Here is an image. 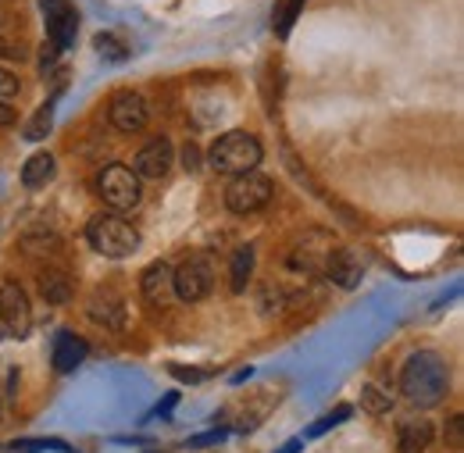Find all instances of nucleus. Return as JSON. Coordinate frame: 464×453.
<instances>
[{
	"label": "nucleus",
	"mask_w": 464,
	"mask_h": 453,
	"mask_svg": "<svg viewBox=\"0 0 464 453\" xmlns=\"http://www.w3.org/2000/svg\"><path fill=\"white\" fill-rule=\"evenodd\" d=\"M300 7H304V0H276V11H272V29H276V36H290Z\"/></svg>",
	"instance_id": "aec40b11"
},
{
	"label": "nucleus",
	"mask_w": 464,
	"mask_h": 453,
	"mask_svg": "<svg viewBox=\"0 0 464 453\" xmlns=\"http://www.w3.org/2000/svg\"><path fill=\"white\" fill-rule=\"evenodd\" d=\"M175 400H179V397H175V393H169V397H165V403L158 407V414H169V410L175 407Z\"/></svg>",
	"instance_id": "473e14b6"
},
{
	"label": "nucleus",
	"mask_w": 464,
	"mask_h": 453,
	"mask_svg": "<svg viewBox=\"0 0 464 453\" xmlns=\"http://www.w3.org/2000/svg\"><path fill=\"white\" fill-rule=\"evenodd\" d=\"M347 418H350V407H340L336 414H329V418L314 421V425H311V436H325V432H329L333 425H340V421H347Z\"/></svg>",
	"instance_id": "a878e982"
},
{
	"label": "nucleus",
	"mask_w": 464,
	"mask_h": 453,
	"mask_svg": "<svg viewBox=\"0 0 464 453\" xmlns=\"http://www.w3.org/2000/svg\"><path fill=\"white\" fill-rule=\"evenodd\" d=\"M18 121V111L7 104V101H0V129H11Z\"/></svg>",
	"instance_id": "2f4dec72"
},
{
	"label": "nucleus",
	"mask_w": 464,
	"mask_h": 453,
	"mask_svg": "<svg viewBox=\"0 0 464 453\" xmlns=\"http://www.w3.org/2000/svg\"><path fill=\"white\" fill-rule=\"evenodd\" d=\"M182 165H186V171H200V150H197L193 143H186V150H182Z\"/></svg>",
	"instance_id": "c756f323"
},
{
	"label": "nucleus",
	"mask_w": 464,
	"mask_h": 453,
	"mask_svg": "<svg viewBox=\"0 0 464 453\" xmlns=\"http://www.w3.org/2000/svg\"><path fill=\"white\" fill-rule=\"evenodd\" d=\"M40 54H44V61H40V68H44V72H51V68H54V64H58V47H54V43H44V51H40Z\"/></svg>",
	"instance_id": "7c9ffc66"
},
{
	"label": "nucleus",
	"mask_w": 464,
	"mask_h": 453,
	"mask_svg": "<svg viewBox=\"0 0 464 453\" xmlns=\"http://www.w3.org/2000/svg\"><path fill=\"white\" fill-rule=\"evenodd\" d=\"M175 161V150H172V140L169 136H154L143 143V150L136 154V178H165L172 171Z\"/></svg>",
	"instance_id": "9b49d317"
},
{
	"label": "nucleus",
	"mask_w": 464,
	"mask_h": 453,
	"mask_svg": "<svg viewBox=\"0 0 464 453\" xmlns=\"http://www.w3.org/2000/svg\"><path fill=\"white\" fill-rule=\"evenodd\" d=\"M325 275H329V283L340 285V289H357L361 279H364V257L357 250H350V246H336V250L329 246Z\"/></svg>",
	"instance_id": "9d476101"
},
{
	"label": "nucleus",
	"mask_w": 464,
	"mask_h": 453,
	"mask_svg": "<svg viewBox=\"0 0 464 453\" xmlns=\"http://www.w3.org/2000/svg\"><path fill=\"white\" fill-rule=\"evenodd\" d=\"M226 436H229L226 429H211V432H204V436H193V439H189L186 447H189V450H200V447H211V443H222Z\"/></svg>",
	"instance_id": "cd10ccee"
},
{
	"label": "nucleus",
	"mask_w": 464,
	"mask_h": 453,
	"mask_svg": "<svg viewBox=\"0 0 464 453\" xmlns=\"http://www.w3.org/2000/svg\"><path fill=\"white\" fill-rule=\"evenodd\" d=\"M86 353H90V342L72 329H61L54 336V346H51V364H54L58 375H72L86 361Z\"/></svg>",
	"instance_id": "f8f14e48"
},
{
	"label": "nucleus",
	"mask_w": 464,
	"mask_h": 453,
	"mask_svg": "<svg viewBox=\"0 0 464 453\" xmlns=\"http://www.w3.org/2000/svg\"><path fill=\"white\" fill-rule=\"evenodd\" d=\"M18 90H22L18 75H14V72H7V68H0V101H11V97H18Z\"/></svg>",
	"instance_id": "bb28decb"
},
{
	"label": "nucleus",
	"mask_w": 464,
	"mask_h": 453,
	"mask_svg": "<svg viewBox=\"0 0 464 453\" xmlns=\"http://www.w3.org/2000/svg\"><path fill=\"white\" fill-rule=\"evenodd\" d=\"M72 293H75V285H72V275L68 272H61V268H44L40 272V296L47 300V304H68L72 300Z\"/></svg>",
	"instance_id": "dca6fc26"
},
{
	"label": "nucleus",
	"mask_w": 464,
	"mask_h": 453,
	"mask_svg": "<svg viewBox=\"0 0 464 453\" xmlns=\"http://www.w3.org/2000/svg\"><path fill=\"white\" fill-rule=\"evenodd\" d=\"M93 47H97V54H104L108 61H125L129 57V47H125V40H118L115 33H101L97 40H93Z\"/></svg>",
	"instance_id": "5701e85b"
},
{
	"label": "nucleus",
	"mask_w": 464,
	"mask_h": 453,
	"mask_svg": "<svg viewBox=\"0 0 464 453\" xmlns=\"http://www.w3.org/2000/svg\"><path fill=\"white\" fill-rule=\"evenodd\" d=\"M140 293L150 307H165L172 304L175 296V285H172V265L169 261H154L143 275H140Z\"/></svg>",
	"instance_id": "4468645a"
},
{
	"label": "nucleus",
	"mask_w": 464,
	"mask_h": 453,
	"mask_svg": "<svg viewBox=\"0 0 464 453\" xmlns=\"http://www.w3.org/2000/svg\"><path fill=\"white\" fill-rule=\"evenodd\" d=\"M0 322L18 340L33 333V307H29V296H25V289L18 283L0 285Z\"/></svg>",
	"instance_id": "0eeeda50"
},
{
	"label": "nucleus",
	"mask_w": 464,
	"mask_h": 453,
	"mask_svg": "<svg viewBox=\"0 0 464 453\" xmlns=\"http://www.w3.org/2000/svg\"><path fill=\"white\" fill-rule=\"evenodd\" d=\"M361 407H364L368 414L382 418V414L393 410V397H390V390H382V386H375V382H364V386H361Z\"/></svg>",
	"instance_id": "6ab92c4d"
},
{
	"label": "nucleus",
	"mask_w": 464,
	"mask_h": 453,
	"mask_svg": "<svg viewBox=\"0 0 464 453\" xmlns=\"http://www.w3.org/2000/svg\"><path fill=\"white\" fill-rule=\"evenodd\" d=\"M0 29H4V11H0Z\"/></svg>",
	"instance_id": "f704fd0d"
},
{
	"label": "nucleus",
	"mask_w": 464,
	"mask_h": 453,
	"mask_svg": "<svg viewBox=\"0 0 464 453\" xmlns=\"http://www.w3.org/2000/svg\"><path fill=\"white\" fill-rule=\"evenodd\" d=\"M250 275H254V246H239L232 254V268H229V289L232 293H246L250 285Z\"/></svg>",
	"instance_id": "a211bd4d"
},
{
	"label": "nucleus",
	"mask_w": 464,
	"mask_h": 453,
	"mask_svg": "<svg viewBox=\"0 0 464 453\" xmlns=\"http://www.w3.org/2000/svg\"><path fill=\"white\" fill-rule=\"evenodd\" d=\"M86 243H90L101 257L121 261V257H132V254L140 250V228L132 226V222H125L115 211H108V215L90 218V226H86Z\"/></svg>",
	"instance_id": "f03ea898"
},
{
	"label": "nucleus",
	"mask_w": 464,
	"mask_h": 453,
	"mask_svg": "<svg viewBox=\"0 0 464 453\" xmlns=\"http://www.w3.org/2000/svg\"><path fill=\"white\" fill-rule=\"evenodd\" d=\"M11 450L14 453H44V450H58V453H72L68 443H61V439H29V443H11Z\"/></svg>",
	"instance_id": "b1692460"
},
{
	"label": "nucleus",
	"mask_w": 464,
	"mask_h": 453,
	"mask_svg": "<svg viewBox=\"0 0 464 453\" xmlns=\"http://www.w3.org/2000/svg\"><path fill=\"white\" fill-rule=\"evenodd\" d=\"M300 447H304V439H290L279 453H300Z\"/></svg>",
	"instance_id": "72a5a7b5"
},
{
	"label": "nucleus",
	"mask_w": 464,
	"mask_h": 453,
	"mask_svg": "<svg viewBox=\"0 0 464 453\" xmlns=\"http://www.w3.org/2000/svg\"><path fill=\"white\" fill-rule=\"evenodd\" d=\"M44 18H47V36L58 51H68L79 36V11L68 0H44Z\"/></svg>",
	"instance_id": "1a4fd4ad"
},
{
	"label": "nucleus",
	"mask_w": 464,
	"mask_h": 453,
	"mask_svg": "<svg viewBox=\"0 0 464 453\" xmlns=\"http://www.w3.org/2000/svg\"><path fill=\"white\" fill-rule=\"evenodd\" d=\"M54 171H58L54 154L40 150V154H33V158L22 165V186H25V189H44V186L54 178Z\"/></svg>",
	"instance_id": "f3484780"
},
{
	"label": "nucleus",
	"mask_w": 464,
	"mask_h": 453,
	"mask_svg": "<svg viewBox=\"0 0 464 453\" xmlns=\"http://www.w3.org/2000/svg\"><path fill=\"white\" fill-rule=\"evenodd\" d=\"M175 379H182V382H189V386H197V382H204V379H211V371H204V368H186V364H172L169 368Z\"/></svg>",
	"instance_id": "393cba45"
},
{
	"label": "nucleus",
	"mask_w": 464,
	"mask_h": 453,
	"mask_svg": "<svg viewBox=\"0 0 464 453\" xmlns=\"http://www.w3.org/2000/svg\"><path fill=\"white\" fill-rule=\"evenodd\" d=\"M272 193H276V186H272V178L268 175H261V171H239V175H232V182L226 186V207H229L232 215H257V211H265L268 207V200H272Z\"/></svg>",
	"instance_id": "20e7f679"
},
{
	"label": "nucleus",
	"mask_w": 464,
	"mask_h": 453,
	"mask_svg": "<svg viewBox=\"0 0 464 453\" xmlns=\"http://www.w3.org/2000/svg\"><path fill=\"white\" fill-rule=\"evenodd\" d=\"M108 121L115 125L118 132H125V136L140 132V129L150 121V108H147L143 93H136V90H121V93H115L111 104H108Z\"/></svg>",
	"instance_id": "6e6552de"
},
{
	"label": "nucleus",
	"mask_w": 464,
	"mask_h": 453,
	"mask_svg": "<svg viewBox=\"0 0 464 453\" xmlns=\"http://www.w3.org/2000/svg\"><path fill=\"white\" fill-rule=\"evenodd\" d=\"M261 143L257 136L243 132V129H232V132H222L211 150H208V165L215 171H226V175H239V171H254L261 165Z\"/></svg>",
	"instance_id": "7ed1b4c3"
},
{
	"label": "nucleus",
	"mask_w": 464,
	"mask_h": 453,
	"mask_svg": "<svg viewBox=\"0 0 464 453\" xmlns=\"http://www.w3.org/2000/svg\"><path fill=\"white\" fill-rule=\"evenodd\" d=\"M86 314L97 322V325H104V329H125V300L118 296L115 289H108V285H101V289H93V296H90V304H86Z\"/></svg>",
	"instance_id": "ddd939ff"
},
{
	"label": "nucleus",
	"mask_w": 464,
	"mask_h": 453,
	"mask_svg": "<svg viewBox=\"0 0 464 453\" xmlns=\"http://www.w3.org/2000/svg\"><path fill=\"white\" fill-rule=\"evenodd\" d=\"M51 129H54V104H44L40 111L33 114V121L25 125V140L36 143V140H44Z\"/></svg>",
	"instance_id": "4be33fe9"
},
{
	"label": "nucleus",
	"mask_w": 464,
	"mask_h": 453,
	"mask_svg": "<svg viewBox=\"0 0 464 453\" xmlns=\"http://www.w3.org/2000/svg\"><path fill=\"white\" fill-rule=\"evenodd\" d=\"M464 418L461 414H454V418H450V421H447V443H450V447H454V450H461V443H464Z\"/></svg>",
	"instance_id": "c85d7f7f"
},
{
	"label": "nucleus",
	"mask_w": 464,
	"mask_h": 453,
	"mask_svg": "<svg viewBox=\"0 0 464 453\" xmlns=\"http://www.w3.org/2000/svg\"><path fill=\"white\" fill-rule=\"evenodd\" d=\"M401 393L407 403L429 410L440 407L450 393V368L436 350H418L411 353L401 368Z\"/></svg>",
	"instance_id": "f257e3e1"
},
{
	"label": "nucleus",
	"mask_w": 464,
	"mask_h": 453,
	"mask_svg": "<svg viewBox=\"0 0 464 453\" xmlns=\"http://www.w3.org/2000/svg\"><path fill=\"white\" fill-rule=\"evenodd\" d=\"M432 421L429 418H411L401 425V436H397V450L401 453H425L432 443Z\"/></svg>",
	"instance_id": "2eb2a0df"
},
{
	"label": "nucleus",
	"mask_w": 464,
	"mask_h": 453,
	"mask_svg": "<svg viewBox=\"0 0 464 453\" xmlns=\"http://www.w3.org/2000/svg\"><path fill=\"white\" fill-rule=\"evenodd\" d=\"M97 193H101V200H104L115 215L136 211L140 200H143L136 171L125 169V165H108V169H101V175H97Z\"/></svg>",
	"instance_id": "39448f33"
},
{
	"label": "nucleus",
	"mask_w": 464,
	"mask_h": 453,
	"mask_svg": "<svg viewBox=\"0 0 464 453\" xmlns=\"http://www.w3.org/2000/svg\"><path fill=\"white\" fill-rule=\"evenodd\" d=\"M283 307H286V296H283V289L276 283H265L257 289V311L265 314V318H276V314H283Z\"/></svg>",
	"instance_id": "412c9836"
},
{
	"label": "nucleus",
	"mask_w": 464,
	"mask_h": 453,
	"mask_svg": "<svg viewBox=\"0 0 464 453\" xmlns=\"http://www.w3.org/2000/svg\"><path fill=\"white\" fill-rule=\"evenodd\" d=\"M172 285L175 296L186 304H200L215 293V268L204 254H189L179 268H172Z\"/></svg>",
	"instance_id": "423d86ee"
}]
</instances>
